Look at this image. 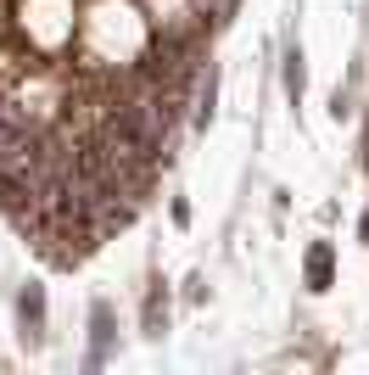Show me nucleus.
Returning <instances> with one entry per match:
<instances>
[{
  "instance_id": "4",
  "label": "nucleus",
  "mask_w": 369,
  "mask_h": 375,
  "mask_svg": "<svg viewBox=\"0 0 369 375\" xmlns=\"http://www.w3.org/2000/svg\"><path fill=\"white\" fill-rule=\"evenodd\" d=\"M286 90H291V95H302V51H286Z\"/></svg>"
},
{
  "instance_id": "1",
  "label": "nucleus",
  "mask_w": 369,
  "mask_h": 375,
  "mask_svg": "<svg viewBox=\"0 0 369 375\" xmlns=\"http://www.w3.org/2000/svg\"><path fill=\"white\" fill-rule=\"evenodd\" d=\"M17 319H23V342L40 347V336H45V297H40V286H28L17 297Z\"/></svg>"
},
{
  "instance_id": "3",
  "label": "nucleus",
  "mask_w": 369,
  "mask_h": 375,
  "mask_svg": "<svg viewBox=\"0 0 369 375\" xmlns=\"http://www.w3.org/2000/svg\"><path fill=\"white\" fill-rule=\"evenodd\" d=\"M162 319H168V297H162V286H151V297H146V336H162Z\"/></svg>"
},
{
  "instance_id": "2",
  "label": "nucleus",
  "mask_w": 369,
  "mask_h": 375,
  "mask_svg": "<svg viewBox=\"0 0 369 375\" xmlns=\"http://www.w3.org/2000/svg\"><path fill=\"white\" fill-rule=\"evenodd\" d=\"M308 292H330V241H313L308 252Z\"/></svg>"
}]
</instances>
